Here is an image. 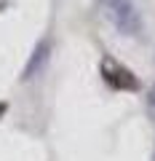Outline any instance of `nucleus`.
<instances>
[{"label": "nucleus", "mask_w": 155, "mask_h": 161, "mask_svg": "<svg viewBox=\"0 0 155 161\" xmlns=\"http://www.w3.org/2000/svg\"><path fill=\"white\" fill-rule=\"evenodd\" d=\"M112 16H115V24H118L123 32L134 35L139 30V19H137V14H134V8L128 6V3H118V6L112 8Z\"/></svg>", "instance_id": "3"}, {"label": "nucleus", "mask_w": 155, "mask_h": 161, "mask_svg": "<svg viewBox=\"0 0 155 161\" xmlns=\"http://www.w3.org/2000/svg\"><path fill=\"white\" fill-rule=\"evenodd\" d=\"M102 78L107 80L112 89H118V92H139V89H142L139 78L131 70L123 67V64H118V62H112L110 57H104V62H102Z\"/></svg>", "instance_id": "1"}, {"label": "nucleus", "mask_w": 155, "mask_h": 161, "mask_svg": "<svg viewBox=\"0 0 155 161\" xmlns=\"http://www.w3.org/2000/svg\"><path fill=\"white\" fill-rule=\"evenodd\" d=\"M48 59H51V40H48V38H43L40 43L35 46V51H32V57H29V62L24 64L22 80H32V78H38V75H40L43 70H46Z\"/></svg>", "instance_id": "2"}, {"label": "nucleus", "mask_w": 155, "mask_h": 161, "mask_svg": "<svg viewBox=\"0 0 155 161\" xmlns=\"http://www.w3.org/2000/svg\"><path fill=\"white\" fill-rule=\"evenodd\" d=\"M150 102L155 105V86H152V94H150Z\"/></svg>", "instance_id": "5"}, {"label": "nucleus", "mask_w": 155, "mask_h": 161, "mask_svg": "<svg viewBox=\"0 0 155 161\" xmlns=\"http://www.w3.org/2000/svg\"><path fill=\"white\" fill-rule=\"evenodd\" d=\"M6 113H8V102H3V99H0V118H3Z\"/></svg>", "instance_id": "4"}]
</instances>
